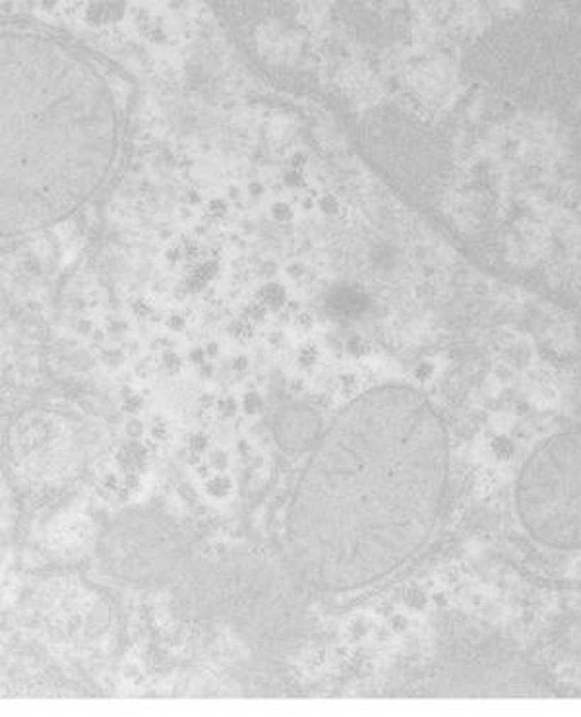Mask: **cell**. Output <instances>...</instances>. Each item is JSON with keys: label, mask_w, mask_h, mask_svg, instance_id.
<instances>
[{"label": "cell", "mask_w": 581, "mask_h": 717, "mask_svg": "<svg viewBox=\"0 0 581 717\" xmlns=\"http://www.w3.org/2000/svg\"><path fill=\"white\" fill-rule=\"evenodd\" d=\"M266 311H267V309H266V306H264V304L254 303L250 306V312H252L250 316H254V318H256V320H262V318H264V314H266Z\"/></svg>", "instance_id": "obj_11"}, {"label": "cell", "mask_w": 581, "mask_h": 717, "mask_svg": "<svg viewBox=\"0 0 581 717\" xmlns=\"http://www.w3.org/2000/svg\"><path fill=\"white\" fill-rule=\"evenodd\" d=\"M283 182H285V187H289V189H299L302 184V174L299 173V171H289V173H285V177H283Z\"/></svg>", "instance_id": "obj_7"}, {"label": "cell", "mask_w": 581, "mask_h": 717, "mask_svg": "<svg viewBox=\"0 0 581 717\" xmlns=\"http://www.w3.org/2000/svg\"><path fill=\"white\" fill-rule=\"evenodd\" d=\"M302 272H304V269H302L301 264H293V266H291V268L287 269V274L291 277H299L302 274Z\"/></svg>", "instance_id": "obj_15"}, {"label": "cell", "mask_w": 581, "mask_h": 717, "mask_svg": "<svg viewBox=\"0 0 581 717\" xmlns=\"http://www.w3.org/2000/svg\"><path fill=\"white\" fill-rule=\"evenodd\" d=\"M272 216L275 221L287 223V221H291V219H293V210H291V206H287V204H281V202L273 204Z\"/></svg>", "instance_id": "obj_6"}, {"label": "cell", "mask_w": 581, "mask_h": 717, "mask_svg": "<svg viewBox=\"0 0 581 717\" xmlns=\"http://www.w3.org/2000/svg\"><path fill=\"white\" fill-rule=\"evenodd\" d=\"M289 165H291V169L293 171H299L301 173L302 169H304V165H306V157H304V153H293L291 155V161H289Z\"/></svg>", "instance_id": "obj_8"}, {"label": "cell", "mask_w": 581, "mask_h": 717, "mask_svg": "<svg viewBox=\"0 0 581 717\" xmlns=\"http://www.w3.org/2000/svg\"><path fill=\"white\" fill-rule=\"evenodd\" d=\"M115 91L82 49L41 31L2 33V237L72 216L109 177Z\"/></svg>", "instance_id": "obj_1"}, {"label": "cell", "mask_w": 581, "mask_h": 717, "mask_svg": "<svg viewBox=\"0 0 581 717\" xmlns=\"http://www.w3.org/2000/svg\"><path fill=\"white\" fill-rule=\"evenodd\" d=\"M216 272H217V264H214V262H209V264H204V266H200V268L194 272L192 277L188 279V283H187L188 293H190V291H198L200 287H204V285H206V283H208L211 277L216 276Z\"/></svg>", "instance_id": "obj_5"}, {"label": "cell", "mask_w": 581, "mask_h": 717, "mask_svg": "<svg viewBox=\"0 0 581 717\" xmlns=\"http://www.w3.org/2000/svg\"><path fill=\"white\" fill-rule=\"evenodd\" d=\"M285 301H287V293L280 283H266L256 295V303L264 304L266 309L270 306L273 311H280Z\"/></svg>", "instance_id": "obj_4"}, {"label": "cell", "mask_w": 581, "mask_h": 717, "mask_svg": "<svg viewBox=\"0 0 581 717\" xmlns=\"http://www.w3.org/2000/svg\"><path fill=\"white\" fill-rule=\"evenodd\" d=\"M517 522L554 551H581V428L548 436L533 450L514 485Z\"/></svg>", "instance_id": "obj_2"}, {"label": "cell", "mask_w": 581, "mask_h": 717, "mask_svg": "<svg viewBox=\"0 0 581 717\" xmlns=\"http://www.w3.org/2000/svg\"><path fill=\"white\" fill-rule=\"evenodd\" d=\"M320 206H322V210L326 211V213H333V211L338 210V202H336L331 196H326V198H322V200H320Z\"/></svg>", "instance_id": "obj_10"}, {"label": "cell", "mask_w": 581, "mask_h": 717, "mask_svg": "<svg viewBox=\"0 0 581 717\" xmlns=\"http://www.w3.org/2000/svg\"><path fill=\"white\" fill-rule=\"evenodd\" d=\"M124 12L121 4H111V2H97L89 4L87 8V22L89 23H107L115 20Z\"/></svg>", "instance_id": "obj_3"}, {"label": "cell", "mask_w": 581, "mask_h": 717, "mask_svg": "<svg viewBox=\"0 0 581 717\" xmlns=\"http://www.w3.org/2000/svg\"><path fill=\"white\" fill-rule=\"evenodd\" d=\"M229 194L233 196V198H237V196H238V189H235V187H231Z\"/></svg>", "instance_id": "obj_16"}, {"label": "cell", "mask_w": 581, "mask_h": 717, "mask_svg": "<svg viewBox=\"0 0 581 717\" xmlns=\"http://www.w3.org/2000/svg\"><path fill=\"white\" fill-rule=\"evenodd\" d=\"M275 272H277V269H275V264H273V262H266V264L262 266V274H264V276H273Z\"/></svg>", "instance_id": "obj_13"}, {"label": "cell", "mask_w": 581, "mask_h": 717, "mask_svg": "<svg viewBox=\"0 0 581 717\" xmlns=\"http://www.w3.org/2000/svg\"><path fill=\"white\" fill-rule=\"evenodd\" d=\"M248 190H250L252 196H262V192H264V187H262L260 182H250Z\"/></svg>", "instance_id": "obj_14"}, {"label": "cell", "mask_w": 581, "mask_h": 717, "mask_svg": "<svg viewBox=\"0 0 581 717\" xmlns=\"http://www.w3.org/2000/svg\"><path fill=\"white\" fill-rule=\"evenodd\" d=\"M209 211H211L216 218H219V216H223V213L227 211V204L223 202V200H211V202H209Z\"/></svg>", "instance_id": "obj_9"}, {"label": "cell", "mask_w": 581, "mask_h": 717, "mask_svg": "<svg viewBox=\"0 0 581 717\" xmlns=\"http://www.w3.org/2000/svg\"><path fill=\"white\" fill-rule=\"evenodd\" d=\"M169 326L175 328V330H182V328H184V320L175 314V316H171V318H169Z\"/></svg>", "instance_id": "obj_12"}]
</instances>
